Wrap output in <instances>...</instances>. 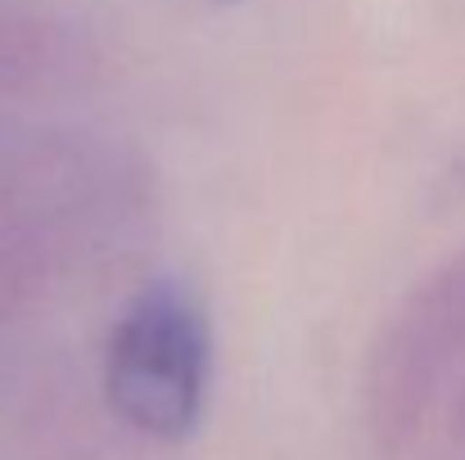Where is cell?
<instances>
[{"label": "cell", "instance_id": "cell-1", "mask_svg": "<svg viewBox=\"0 0 465 460\" xmlns=\"http://www.w3.org/2000/svg\"><path fill=\"white\" fill-rule=\"evenodd\" d=\"M465 370V249L439 262L389 316L366 366V429L407 452Z\"/></svg>", "mask_w": 465, "mask_h": 460}, {"label": "cell", "instance_id": "cell-2", "mask_svg": "<svg viewBox=\"0 0 465 460\" xmlns=\"http://www.w3.org/2000/svg\"><path fill=\"white\" fill-rule=\"evenodd\" d=\"M109 406L145 438L176 443L194 429L208 393V325L176 285L141 289L109 334Z\"/></svg>", "mask_w": 465, "mask_h": 460}, {"label": "cell", "instance_id": "cell-3", "mask_svg": "<svg viewBox=\"0 0 465 460\" xmlns=\"http://www.w3.org/2000/svg\"><path fill=\"white\" fill-rule=\"evenodd\" d=\"M54 73V32L41 18L0 14V100L36 91Z\"/></svg>", "mask_w": 465, "mask_h": 460}]
</instances>
